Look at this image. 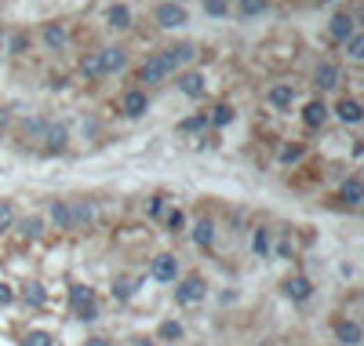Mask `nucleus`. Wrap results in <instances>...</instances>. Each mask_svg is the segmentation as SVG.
<instances>
[{"instance_id":"a211bd4d","label":"nucleus","mask_w":364,"mask_h":346,"mask_svg":"<svg viewBox=\"0 0 364 346\" xmlns=\"http://www.w3.org/2000/svg\"><path fill=\"white\" fill-rule=\"evenodd\" d=\"M47 215H52V223H55V226H62V230H73V212H70V204H66V200H55V204H52V212H47Z\"/></svg>"},{"instance_id":"9d476101","label":"nucleus","mask_w":364,"mask_h":346,"mask_svg":"<svg viewBox=\"0 0 364 346\" xmlns=\"http://www.w3.org/2000/svg\"><path fill=\"white\" fill-rule=\"evenodd\" d=\"M331 332H335V339L342 343V346H357L361 339H364V332H361V324L357 321H335V324H331Z\"/></svg>"},{"instance_id":"c9c22d12","label":"nucleus","mask_w":364,"mask_h":346,"mask_svg":"<svg viewBox=\"0 0 364 346\" xmlns=\"http://www.w3.org/2000/svg\"><path fill=\"white\" fill-rule=\"evenodd\" d=\"M204 11L208 15H226L230 8H226V0H204Z\"/></svg>"},{"instance_id":"f03ea898","label":"nucleus","mask_w":364,"mask_h":346,"mask_svg":"<svg viewBox=\"0 0 364 346\" xmlns=\"http://www.w3.org/2000/svg\"><path fill=\"white\" fill-rule=\"evenodd\" d=\"M70 306L81 321H95L99 317V303H95V292L88 285H73L70 288Z\"/></svg>"},{"instance_id":"5701e85b","label":"nucleus","mask_w":364,"mask_h":346,"mask_svg":"<svg viewBox=\"0 0 364 346\" xmlns=\"http://www.w3.org/2000/svg\"><path fill=\"white\" fill-rule=\"evenodd\" d=\"M70 212H73V226H84V223H91V219H95V208H91V204H84V200L70 204Z\"/></svg>"},{"instance_id":"2f4dec72","label":"nucleus","mask_w":364,"mask_h":346,"mask_svg":"<svg viewBox=\"0 0 364 346\" xmlns=\"http://www.w3.org/2000/svg\"><path fill=\"white\" fill-rule=\"evenodd\" d=\"M204 124H208V117H204V113H197V117H189V120H182V124H179V132H200V128H204Z\"/></svg>"},{"instance_id":"4468645a","label":"nucleus","mask_w":364,"mask_h":346,"mask_svg":"<svg viewBox=\"0 0 364 346\" xmlns=\"http://www.w3.org/2000/svg\"><path fill=\"white\" fill-rule=\"evenodd\" d=\"M335 113H339V120H346V124H361V120H364V106H361L357 99H339Z\"/></svg>"},{"instance_id":"2eb2a0df","label":"nucleus","mask_w":364,"mask_h":346,"mask_svg":"<svg viewBox=\"0 0 364 346\" xmlns=\"http://www.w3.org/2000/svg\"><path fill=\"white\" fill-rule=\"evenodd\" d=\"M313 84H317L321 91H331L339 84V66H331V62H321L317 73H313Z\"/></svg>"},{"instance_id":"f8f14e48","label":"nucleus","mask_w":364,"mask_h":346,"mask_svg":"<svg viewBox=\"0 0 364 346\" xmlns=\"http://www.w3.org/2000/svg\"><path fill=\"white\" fill-rule=\"evenodd\" d=\"M328 33H331V40H350L354 37V19L350 15H331V22H328Z\"/></svg>"},{"instance_id":"aec40b11","label":"nucleus","mask_w":364,"mask_h":346,"mask_svg":"<svg viewBox=\"0 0 364 346\" xmlns=\"http://www.w3.org/2000/svg\"><path fill=\"white\" fill-rule=\"evenodd\" d=\"M193 241L200 248H208L215 241V223H212V219H197V223H193Z\"/></svg>"},{"instance_id":"39448f33","label":"nucleus","mask_w":364,"mask_h":346,"mask_svg":"<svg viewBox=\"0 0 364 346\" xmlns=\"http://www.w3.org/2000/svg\"><path fill=\"white\" fill-rule=\"evenodd\" d=\"M150 277H153V281H164V285H168V281H175V277H179V259L168 255V251H164V255H157V259L150 262Z\"/></svg>"},{"instance_id":"393cba45","label":"nucleus","mask_w":364,"mask_h":346,"mask_svg":"<svg viewBox=\"0 0 364 346\" xmlns=\"http://www.w3.org/2000/svg\"><path fill=\"white\" fill-rule=\"evenodd\" d=\"M251 248H255V255H270V230L259 226L255 237H251Z\"/></svg>"},{"instance_id":"58836bf2","label":"nucleus","mask_w":364,"mask_h":346,"mask_svg":"<svg viewBox=\"0 0 364 346\" xmlns=\"http://www.w3.org/2000/svg\"><path fill=\"white\" fill-rule=\"evenodd\" d=\"M88 346H109L106 339H88Z\"/></svg>"},{"instance_id":"9b49d317","label":"nucleus","mask_w":364,"mask_h":346,"mask_svg":"<svg viewBox=\"0 0 364 346\" xmlns=\"http://www.w3.org/2000/svg\"><path fill=\"white\" fill-rule=\"evenodd\" d=\"M44 139H47V143H44L47 153H62V150H66V143H70V132L62 128V124H47V128H44Z\"/></svg>"},{"instance_id":"bb28decb","label":"nucleus","mask_w":364,"mask_h":346,"mask_svg":"<svg viewBox=\"0 0 364 346\" xmlns=\"http://www.w3.org/2000/svg\"><path fill=\"white\" fill-rule=\"evenodd\" d=\"M22 299L29 306H44V285H37V281H29L26 285V292H22Z\"/></svg>"},{"instance_id":"4be33fe9","label":"nucleus","mask_w":364,"mask_h":346,"mask_svg":"<svg viewBox=\"0 0 364 346\" xmlns=\"http://www.w3.org/2000/svg\"><path fill=\"white\" fill-rule=\"evenodd\" d=\"M237 11H241L244 19H255V15L270 11V0H237Z\"/></svg>"},{"instance_id":"cd10ccee","label":"nucleus","mask_w":364,"mask_h":346,"mask_svg":"<svg viewBox=\"0 0 364 346\" xmlns=\"http://www.w3.org/2000/svg\"><path fill=\"white\" fill-rule=\"evenodd\" d=\"M132 292H135V281L132 277H117L113 281V299H120V303H124V299H132Z\"/></svg>"},{"instance_id":"7ed1b4c3","label":"nucleus","mask_w":364,"mask_h":346,"mask_svg":"<svg viewBox=\"0 0 364 346\" xmlns=\"http://www.w3.org/2000/svg\"><path fill=\"white\" fill-rule=\"evenodd\" d=\"M204 292H208V288H204V281H200L197 274H193V277H182L179 285H175V299H179L182 306H193V303H200V299H204Z\"/></svg>"},{"instance_id":"6ab92c4d","label":"nucleus","mask_w":364,"mask_h":346,"mask_svg":"<svg viewBox=\"0 0 364 346\" xmlns=\"http://www.w3.org/2000/svg\"><path fill=\"white\" fill-rule=\"evenodd\" d=\"M106 22L113 26V29H128L132 26V11H128V4H113L106 11Z\"/></svg>"},{"instance_id":"423d86ee","label":"nucleus","mask_w":364,"mask_h":346,"mask_svg":"<svg viewBox=\"0 0 364 346\" xmlns=\"http://www.w3.org/2000/svg\"><path fill=\"white\" fill-rule=\"evenodd\" d=\"M179 91L186 99H200L204 95V88H208V81H204V73H197V70H186V73H179Z\"/></svg>"},{"instance_id":"f257e3e1","label":"nucleus","mask_w":364,"mask_h":346,"mask_svg":"<svg viewBox=\"0 0 364 346\" xmlns=\"http://www.w3.org/2000/svg\"><path fill=\"white\" fill-rule=\"evenodd\" d=\"M193 55H197L193 44H175V48H164V52H157V55H150L146 62H142L139 77L146 84H161V81H168V77L182 66V62L193 58Z\"/></svg>"},{"instance_id":"72a5a7b5","label":"nucleus","mask_w":364,"mask_h":346,"mask_svg":"<svg viewBox=\"0 0 364 346\" xmlns=\"http://www.w3.org/2000/svg\"><path fill=\"white\" fill-rule=\"evenodd\" d=\"M182 336V324L179 321H164L161 324V339H179Z\"/></svg>"},{"instance_id":"412c9836","label":"nucleus","mask_w":364,"mask_h":346,"mask_svg":"<svg viewBox=\"0 0 364 346\" xmlns=\"http://www.w3.org/2000/svg\"><path fill=\"white\" fill-rule=\"evenodd\" d=\"M44 44H47L52 52H58L62 44H66V29H62L58 22H47V26H44Z\"/></svg>"},{"instance_id":"473e14b6","label":"nucleus","mask_w":364,"mask_h":346,"mask_svg":"<svg viewBox=\"0 0 364 346\" xmlns=\"http://www.w3.org/2000/svg\"><path fill=\"white\" fill-rule=\"evenodd\" d=\"M299 157H303V146H299V143H288V146H284V150H280V161H284V164H292V161H299Z\"/></svg>"},{"instance_id":"a878e982","label":"nucleus","mask_w":364,"mask_h":346,"mask_svg":"<svg viewBox=\"0 0 364 346\" xmlns=\"http://www.w3.org/2000/svg\"><path fill=\"white\" fill-rule=\"evenodd\" d=\"M22 346H55V339H52V332H44V328H33V332L22 339Z\"/></svg>"},{"instance_id":"79ce46f5","label":"nucleus","mask_w":364,"mask_h":346,"mask_svg":"<svg viewBox=\"0 0 364 346\" xmlns=\"http://www.w3.org/2000/svg\"><path fill=\"white\" fill-rule=\"evenodd\" d=\"M321 4H331V0H321Z\"/></svg>"},{"instance_id":"b1692460","label":"nucleus","mask_w":364,"mask_h":346,"mask_svg":"<svg viewBox=\"0 0 364 346\" xmlns=\"http://www.w3.org/2000/svg\"><path fill=\"white\" fill-rule=\"evenodd\" d=\"M215 128H226V124L233 120V106H226V102H219L215 109H212V117H208Z\"/></svg>"},{"instance_id":"a19ab883","label":"nucleus","mask_w":364,"mask_h":346,"mask_svg":"<svg viewBox=\"0 0 364 346\" xmlns=\"http://www.w3.org/2000/svg\"><path fill=\"white\" fill-rule=\"evenodd\" d=\"M0 44H4V29H0Z\"/></svg>"},{"instance_id":"c85d7f7f","label":"nucleus","mask_w":364,"mask_h":346,"mask_svg":"<svg viewBox=\"0 0 364 346\" xmlns=\"http://www.w3.org/2000/svg\"><path fill=\"white\" fill-rule=\"evenodd\" d=\"M15 226V204L11 200H0V233Z\"/></svg>"},{"instance_id":"1a4fd4ad","label":"nucleus","mask_w":364,"mask_h":346,"mask_svg":"<svg viewBox=\"0 0 364 346\" xmlns=\"http://www.w3.org/2000/svg\"><path fill=\"white\" fill-rule=\"evenodd\" d=\"M284 295H288V299H295V303H306V299L313 295V285H310V277H303V274L288 277V281H284Z\"/></svg>"},{"instance_id":"e433bc0d","label":"nucleus","mask_w":364,"mask_h":346,"mask_svg":"<svg viewBox=\"0 0 364 346\" xmlns=\"http://www.w3.org/2000/svg\"><path fill=\"white\" fill-rule=\"evenodd\" d=\"M8 303H15V288L0 281V306H8Z\"/></svg>"},{"instance_id":"ea45409f","label":"nucleus","mask_w":364,"mask_h":346,"mask_svg":"<svg viewBox=\"0 0 364 346\" xmlns=\"http://www.w3.org/2000/svg\"><path fill=\"white\" fill-rule=\"evenodd\" d=\"M135 346H157V343H135Z\"/></svg>"},{"instance_id":"7c9ffc66","label":"nucleus","mask_w":364,"mask_h":346,"mask_svg":"<svg viewBox=\"0 0 364 346\" xmlns=\"http://www.w3.org/2000/svg\"><path fill=\"white\" fill-rule=\"evenodd\" d=\"M22 233H26V237H40V233H44V219H26Z\"/></svg>"},{"instance_id":"6e6552de","label":"nucleus","mask_w":364,"mask_h":346,"mask_svg":"<svg viewBox=\"0 0 364 346\" xmlns=\"http://www.w3.org/2000/svg\"><path fill=\"white\" fill-rule=\"evenodd\" d=\"M120 109H124V117H142L150 109V99H146V91H124L120 95Z\"/></svg>"},{"instance_id":"c756f323","label":"nucleus","mask_w":364,"mask_h":346,"mask_svg":"<svg viewBox=\"0 0 364 346\" xmlns=\"http://www.w3.org/2000/svg\"><path fill=\"white\" fill-rule=\"evenodd\" d=\"M346 52H350V58H364V33H354L346 40Z\"/></svg>"},{"instance_id":"20e7f679","label":"nucleus","mask_w":364,"mask_h":346,"mask_svg":"<svg viewBox=\"0 0 364 346\" xmlns=\"http://www.w3.org/2000/svg\"><path fill=\"white\" fill-rule=\"evenodd\" d=\"M157 22H161L164 29H179V26L189 22V15H186L182 4H175V0H164V4L157 8Z\"/></svg>"},{"instance_id":"dca6fc26","label":"nucleus","mask_w":364,"mask_h":346,"mask_svg":"<svg viewBox=\"0 0 364 346\" xmlns=\"http://www.w3.org/2000/svg\"><path fill=\"white\" fill-rule=\"evenodd\" d=\"M324 120H328V106L321 99L306 102V109H303V124H306V128H321Z\"/></svg>"},{"instance_id":"f704fd0d","label":"nucleus","mask_w":364,"mask_h":346,"mask_svg":"<svg viewBox=\"0 0 364 346\" xmlns=\"http://www.w3.org/2000/svg\"><path fill=\"white\" fill-rule=\"evenodd\" d=\"M182 226H186V215H182L179 208H171V212H168V230L175 233V230H182Z\"/></svg>"},{"instance_id":"f3484780","label":"nucleus","mask_w":364,"mask_h":346,"mask_svg":"<svg viewBox=\"0 0 364 346\" xmlns=\"http://www.w3.org/2000/svg\"><path fill=\"white\" fill-rule=\"evenodd\" d=\"M266 99H270V106H277V109H288L295 102V88L292 84H274L266 91Z\"/></svg>"},{"instance_id":"0eeeda50","label":"nucleus","mask_w":364,"mask_h":346,"mask_svg":"<svg viewBox=\"0 0 364 346\" xmlns=\"http://www.w3.org/2000/svg\"><path fill=\"white\" fill-rule=\"evenodd\" d=\"M95 58H99V77H106V73H120L124 62H128L120 48H102V52H95Z\"/></svg>"},{"instance_id":"ddd939ff","label":"nucleus","mask_w":364,"mask_h":346,"mask_svg":"<svg viewBox=\"0 0 364 346\" xmlns=\"http://www.w3.org/2000/svg\"><path fill=\"white\" fill-rule=\"evenodd\" d=\"M339 197H342V204H350V208H357V204H364V182L354 175V179H346L342 186H339Z\"/></svg>"},{"instance_id":"4c0bfd02","label":"nucleus","mask_w":364,"mask_h":346,"mask_svg":"<svg viewBox=\"0 0 364 346\" xmlns=\"http://www.w3.org/2000/svg\"><path fill=\"white\" fill-rule=\"evenodd\" d=\"M8 120H11V109H0V128H4Z\"/></svg>"}]
</instances>
